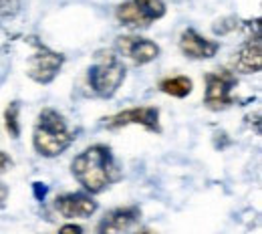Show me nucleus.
Segmentation results:
<instances>
[{
	"label": "nucleus",
	"mask_w": 262,
	"mask_h": 234,
	"mask_svg": "<svg viewBox=\"0 0 262 234\" xmlns=\"http://www.w3.org/2000/svg\"><path fill=\"white\" fill-rule=\"evenodd\" d=\"M83 226H79V224H65V226H61L59 228V232L57 234H83Z\"/></svg>",
	"instance_id": "obj_17"
},
{
	"label": "nucleus",
	"mask_w": 262,
	"mask_h": 234,
	"mask_svg": "<svg viewBox=\"0 0 262 234\" xmlns=\"http://www.w3.org/2000/svg\"><path fill=\"white\" fill-rule=\"evenodd\" d=\"M55 208L65 218H89L97 212V202L87 194H63L55 200Z\"/></svg>",
	"instance_id": "obj_11"
},
{
	"label": "nucleus",
	"mask_w": 262,
	"mask_h": 234,
	"mask_svg": "<svg viewBox=\"0 0 262 234\" xmlns=\"http://www.w3.org/2000/svg\"><path fill=\"white\" fill-rule=\"evenodd\" d=\"M115 49L119 55L127 57L135 65H147L151 61H156L160 57V47L143 36H135V34H127V36H117L115 38Z\"/></svg>",
	"instance_id": "obj_8"
},
{
	"label": "nucleus",
	"mask_w": 262,
	"mask_h": 234,
	"mask_svg": "<svg viewBox=\"0 0 262 234\" xmlns=\"http://www.w3.org/2000/svg\"><path fill=\"white\" fill-rule=\"evenodd\" d=\"M141 218L139 206H121L109 210L101 220H99L95 232L97 234H125L131 230L133 224H137Z\"/></svg>",
	"instance_id": "obj_9"
},
{
	"label": "nucleus",
	"mask_w": 262,
	"mask_h": 234,
	"mask_svg": "<svg viewBox=\"0 0 262 234\" xmlns=\"http://www.w3.org/2000/svg\"><path fill=\"white\" fill-rule=\"evenodd\" d=\"M6 200H8V186L0 184V210L6 206Z\"/></svg>",
	"instance_id": "obj_20"
},
{
	"label": "nucleus",
	"mask_w": 262,
	"mask_h": 234,
	"mask_svg": "<svg viewBox=\"0 0 262 234\" xmlns=\"http://www.w3.org/2000/svg\"><path fill=\"white\" fill-rule=\"evenodd\" d=\"M34 45H36V51L31 55V59L27 63V75L36 83L47 85L59 75V71L65 63V57L57 51H51L45 45H38V42H34Z\"/></svg>",
	"instance_id": "obj_6"
},
{
	"label": "nucleus",
	"mask_w": 262,
	"mask_h": 234,
	"mask_svg": "<svg viewBox=\"0 0 262 234\" xmlns=\"http://www.w3.org/2000/svg\"><path fill=\"white\" fill-rule=\"evenodd\" d=\"M133 234H158V232H154V230H149V228H141V230H135Z\"/></svg>",
	"instance_id": "obj_21"
},
{
	"label": "nucleus",
	"mask_w": 262,
	"mask_h": 234,
	"mask_svg": "<svg viewBox=\"0 0 262 234\" xmlns=\"http://www.w3.org/2000/svg\"><path fill=\"white\" fill-rule=\"evenodd\" d=\"M160 89L164 91L165 95H171V97H178V99H184L192 93L194 89V83L190 77H184V75H178V77H167L160 83Z\"/></svg>",
	"instance_id": "obj_13"
},
{
	"label": "nucleus",
	"mask_w": 262,
	"mask_h": 234,
	"mask_svg": "<svg viewBox=\"0 0 262 234\" xmlns=\"http://www.w3.org/2000/svg\"><path fill=\"white\" fill-rule=\"evenodd\" d=\"M180 49L188 59H212L220 51V42L206 38L194 29H186L180 36Z\"/></svg>",
	"instance_id": "obj_10"
},
{
	"label": "nucleus",
	"mask_w": 262,
	"mask_h": 234,
	"mask_svg": "<svg viewBox=\"0 0 262 234\" xmlns=\"http://www.w3.org/2000/svg\"><path fill=\"white\" fill-rule=\"evenodd\" d=\"M18 113H20V103L18 101H12L6 111H4V125H6V132L10 134V137H18L20 135V121H18Z\"/></svg>",
	"instance_id": "obj_14"
},
{
	"label": "nucleus",
	"mask_w": 262,
	"mask_h": 234,
	"mask_svg": "<svg viewBox=\"0 0 262 234\" xmlns=\"http://www.w3.org/2000/svg\"><path fill=\"white\" fill-rule=\"evenodd\" d=\"M33 190H34V196H36V200H45V196H47V186H45V184H40V182H34Z\"/></svg>",
	"instance_id": "obj_19"
},
{
	"label": "nucleus",
	"mask_w": 262,
	"mask_h": 234,
	"mask_svg": "<svg viewBox=\"0 0 262 234\" xmlns=\"http://www.w3.org/2000/svg\"><path fill=\"white\" fill-rule=\"evenodd\" d=\"M73 143V134L67 125L65 117L47 107L38 113V119L34 123L33 145L34 150L45 158H57Z\"/></svg>",
	"instance_id": "obj_2"
},
{
	"label": "nucleus",
	"mask_w": 262,
	"mask_h": 234,
	"mask_svg": "<svg viewBox=\"0 0 262 234\" xmlns=\"http://www.w3.org/2000/svg\"><path fill=\"white\" fill-rule=\"evenodd\" d=\"M125 73L127 69L123 65V61L115 53L105 51V53H97L95 63L87 71V81L97 97L109 99L123 85Z\"/></svg>",
	"instance_id": "obj_3"
},
{
	"label": "nucleus",
	"mask_w": 262,
	"mask_h": 234,
	"mask_svg": "<svg viewBox=\"0 0 262 234\" xmlns=\"http://www.w3.org/2000/svg\"><path fill=\"white\" fill-rule=\"evenodd\" d=\"M165 14L164 0H127L117 6L115 16L123 27L147 29Z\"/></svg>",
	"instance_id": "obj_4"
},
{
	"label": "nucleus",
	"mask_w": 262,
	"mask_h": 234,
	"mask_svg": "<svg viewBox=\"0 0 262 234\" xmlns=\"http://www.w3.org/2000/svg\"><path fill=\"white\" fill-rule=\"evenodd\" d=\"M238 85L236 75L228 69H218L206 73V95L204 105L212 111H222L234 105V89Z\"/></svg>",
	"instance_id": "obj_5"
},
{
	"label": "nucleus",
	"mask_w": 262,
	"mask_h": 234,
	"mask_svg": "<svg viewBox=\"0 0 262 234\" xmlns=\"http://www.w3.org/2000/svg\"><path fill=\"white\" fill-rule=\"evenodd\" d=\"M105 121V127L107 130H119V127H127V125H141L145 127L147 132H156L160 134L162 127H160V109L158 107H151V105H145V107H131L125 111H119Z\"/></svg>",
	"instance_id": "obj_7"
},
{
	"label": "nucleus",
	"mask_w": 262,
	"mask_h": 234,
	"mask_svg": "<svg viewBox=\"0 0 262 234\" xmlns=\"http://www.w3.org/2000/svg\"><path fill=\"white\" fill-rule=\"evenodd\" d=\"M12 167V160H10V156L8 154H4L2 150H0V174H4L6 169H10Z\"/></svg>",
	"instance_id": "obj_18"
},
{
	"label": "nucleus",
	"mask_w": 262,
	"mask_h": 234,
	"mask_svg": "<svg viewBox=\"0 0 262 234\" xmlns=\"http://www.w3.org/2000/svg\"><path fill=\"white\" fill-rule=\"evenodd\" d=\"M20 12V0H0V16L12 18Z\"/></svg>",
	"instance_id": "obj_15"
},
{
	"label": "nucleus",
	"mask_w": 262,
	"mask_h": 234,
	"mask_svg": "<svg viewBox=\"0 0 262 234\" xmlns=\"http://www.w3.org/2000/svg\"><path fill=\"white\" fill-rule=\"evenodd\" d=\"M238 29V20L236 18H226V20H220L214 25V33L216 34H228L232 31Z\"/></svg>",
	"instance_id": "obj_16"
},
{
	"label": "nucleus",
	"mask_w": 262,
	"mask_h": 234,
	"mask_svg": "<svg viewBox=\"0 0 262 234\" xmlns=\"http://www.w3.org/2000/svg\"><path fill=\"white\" fill-rule=\"evenodd\" d=\"M234 71L238 73H244V75H254V73H260L262 67V42L260 36H254V38H248L240 49L238 53L234 55Z\"/></svg>",
	"instance_id": "obj_12"
},
{
	"label": "nucleus",
	"mask_w": 262,
	"mask_h": 234,
	"mask_svg": "<svg viewBox=\"0 0 262 234\" xmlns=\"http://www.w3.org/2000/svg\"><path fill=\"white\" fill-rule=\"evenodd\" d=\"M71 172L75 180L91 194H101L121 178V169L111 154V147L103 143L91 145L81 152L73 160Z\"/></svg>",
	"instance_id": "obj_1"
}]
</instances>
